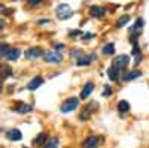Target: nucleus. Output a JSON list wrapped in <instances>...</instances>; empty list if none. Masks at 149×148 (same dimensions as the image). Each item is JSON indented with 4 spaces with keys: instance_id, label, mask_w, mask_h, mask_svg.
Masks as SVG:
<instances>
[{
    "instance_id": "nucleus-1",
    "label": "nucleus",
    "mask_w": 149,
    "mask_h": 148,
    "mask_svg": "<svg viewBox=\"0 0 149 148\" xmlns=\"http://www.w3.org/2000/svg\"><path fill=\"white\" fill-rule=\"evenodd\" d=\"M78 106H79V99L78 97H69L63 102V105L60 106V111H61V114H70Z\"/></svg>"
},
{
    "instance_id": "nucleus-2",
    "label": "nucleus",
    "mask_w": 149,
    "mask_h": 148,
    "mask_svg": "<svg viewBox=\"0 0 149 148\" xmlns=\"http://www.w3.org/2000/svg\"><path fill=\"white\" fill-rule=\"evenodd\" d=\"M55 14H57V17H58L60 20H69V18L73 17V9H72L67 3H61V5L57 6Z\"/></svg>"
},
{
    "instance_id": "nucleus-3",
    "label": "nucleus",
    "mask_w": 149,
    "mask_h": 148,
    "mask_svg": "<svg viewBox=\"0 0 149 148\" xmlns=\"http://www.w3.org/2000/svg\"><path fill=\"white\" fill-rule=\"evenodd\" d=\"M63 54L57 53L55 49H51V51H45L43 53V60L46 61V63H51V65H58L63 61Z\"/></svg>"
},
{
    "instance_id": "nucleus-4",
    "label": "nucleus",
    "mask_w": 149,
    "mask_h": 148,
    "mask_svg": "<svg viewBox=\"0 0 149 148\" xmlns=\"http://www.w3.org/2000/svg\"><path fill=\"white\" fill-rule=\"evenodd\" d=\"M128 65H130V57L125 55V54H119V55H116V57L113 58V61H112V66L116 67L119 72H121V70H125Z\"/></svg>"
},
{
    "instance_id": "nucleus-5",
    "label": "nucleus",
    "mask_w": 149,
    "mask_h": 148,
    "mask_svg": "<svg viewBox=\"0 0 149 148\" xmlns=\"http://www.w3.org/2000/svg\"><path fill=\"white\" fill-rule=\"evenodd\" d=\"M103 142V138L102 136H97V135H91L88 136L84 142H82V148H98Z\"/></svg>"
},
{
    "instance_id": "nucleus-6",
    "label": "nucleus",
    "mask_w": 149,
    "mask_h": 148,
    "mask_svg": "<svg viewBox=\"0 0 149 148\" xmlns=\"http://www.w3.org/2000/svg\"><path fill=\"white\" fill-rule=\"evenodd\" d=\"M43 49L40 46H31L29 49H26V53H24V55H26V58L29 60H36V58H40L43 57Z\"/></svg>"
},
{
    "instance_id": "nucleus-7",
    "label": "nucleus",
    "mask_w": 149,
    "mask_h": 148,
    "mask_svg": "<svg viewBox=\"0 0 149 148\" xmlns=\"http://www.w3.org/2000/svg\"><path fill=\"white\" fill-rule=\"evenodd\" d=\"M97 58V55L94 54V53H91L90 55L88 54H84V55H81L78 60H76V66L78 67H84V66H90L93 61Z\"/></svg>"
},
{
    "instance_id": "nucleus-8",
    "label": "nucleus",
    "mask_w": 149,
    "mask_h": 148,
    "mask_svg": "<svg viewBox=\"0 0 149 148\" xmlns=\"http://www.w3.org/2000/svg\"><path fill=\"white\" fill-rule=\"evenodd\" d=\"M140 76H142V70H139V69L130 70V72H125V70H124L119 79H122L124 82H130V81H134V79H137V78H140Z\"/></svg>"
},
{
    "instance_id": "nucleus-9",
    "label": "nucleus",
    "mask_w": 149,
    "mask_h": 148,
    "mask_svg": "<svg viewBox=\"0 0 149 148\" xmlns=\"http://www.w3.org/2000/svg\"><path fill=\"white\" fill-rule=\"evenodd\" d=\"M5 136H6V139L10 141V142H19V141L22 139V133H21V130H18V129H9V130H6Z\"/></svg>"
},
{
    "instance_id": "nucleus-10",
    "label": "nucleus",
    "mask_w": 149,
    "mask_h": 148,
    "mask_svg": "<svg viewBox=\"0 0 149 148\" xmlns=\"http://www.w3.org/2000/svg\"><path fill=\"white\" fill-rule=\"evenodd\" d=\"M104 15H106V9L103 6H98V5L90 6V17H93V18H103Z\"/></svg>"
},
{
    "instance_id": "nucleus-11",
    "label": "nucleus",
    "mask_w": 149,
    "mask_h": 148,
    "mask_svg": "<svg viewBox=\"0 0 149 148\" xmlns=\"http://www.w3.org/2000/svg\"><path fill=\"white\" fill-rule=\"evenodd\" d=\"M93 91H94V82L93 81H88V82L84 85V88L81 91V99H82V100H86V99L93 94Z\"/></svg>"
},
{
    "instance_id": "nucleus-12",
    "label": "nucleus",
    "mask_w": 149,
    "mask_h": 148,
    "mask_svg": "<svg viewBox=\"0 0 149 148\" xmlns=\"http://www.w3.org/2000/svg\"><path fill=\"white\" fill-rule=\"evenodd\" d=\"M42 84H43V78H42V76H34L31 81H29V82H27L26 88H27V90H30V91H34V90L39 88Z\"/></svg>"
},
{
    "instance_id": "nucleus-13",
    "label": "nucleus",
    "mask_w": 149,
    "mask_h": 148,
    "mask_svg": "<svg viewBox=\"0 0 149 148\" xmlns=\"http://www.w3.org/2000/svg\"><path fill=\"white\" fill-rule=\"evenodd\" d=\"M131 55L134 57V65H139L142 58H143V54H142V49L139 46V42H136L133 45V49H131Z\"/></svg>"
},
{
    "instance_id": "nucleus-14",
    "label": "nucleus",
    "mask_w": 149,
    "mask_h": 148,
    "mask_svg": "<svg viewBox=\"0 0 149 148\" xmlns=\"http://www.w3.org/2000/svg\"><path fill=\"white\" fill-rule=\"evenodd\" d=\"M14 72H12V67L9 65H0V79H8L12 78Z\"/></svg>"
},
{
    "instance_id": "nucleus-15",
    "label": "nucleus",
    "mask_w": 149,
    "mask_h": 148,
    "mask_svg": "<svg viewBox=\"0 0 149 148\" xmlns=\"http://www.w3.org/2000/svg\"><path fill=\"white\" fill-rule=\"evenodd\" d=\"M19 55H21V49L19 48H9L6 55H5V58L9 60V61H15V60H18Z\"/></svg>"
},
{
    "instance_id": "nucleus-16",
    "label": "nucleus",
    "mask_w": 149,
    "mask_h": 148,
    "mask_svg": "<svg viewBox=\"0 0 149 148\" xmlns=\"http://www.w3.org/2000/svg\"><path fill=\"white\" fill-rule=\"evenodd\" d=\"M107 78H109L112 82H116V81H119V78H121V72H119L116 67L110 66V67H107Z\"/></svg>"
},
{
    "instance_id": "nucleus-17",
    "label": "nucleus",
    "mask_w": 149,
    "mask_h": 148,
    "mask_svg": "<svg viewBox=\"0 0 149 148\" xmlns=\"http://www.w3.org/2000/svg\"><path fill=\"white\" fill-rule=\"evenodd\" d=\"M94 106H98V103H93V105H90V106H86V108H84L82 109V112L79 114V120L81 121H85V120H88L90 117H91V112H93V108Z\"/></svg>"
},
{
    "instance_id": "nucleus-18",
    "label": "nucleus",
    "mask_w": 149,
    "mask_h": 148,
    "mask_svg": "<svg viewBox=\"0 0 149 148\" xmlns=\"http://www.w3.org/2000/svg\"><path fill=\"white\" fill-rule=\"evenodd\" d=\"M14 111L17 114H29L30 111H31V105H29V103H22V102H19L15 108H14Z\"/></svg>"
},
{
    "instance_id": "nucleus-19",
    "label": "nucleus",
    "mask_w": 149,
    "mask_h": 148,
    "mask_svg": "<svg viewBox=\"0 0 149 148\" xmlns=\"http://www.w3.org/2000/svg\"><path fill=\"white\" fill-rule=\"evenodd\" d=\"M46 141H48L46 133H39V135H37V136L33 139V145H34V147H43Z\"/></svg>"
},
{
    "instance_id": "nucleus-20",
    "label": "nucleus",
    "mask_w": 149,
    "mask_h": 148,
    "mask_svg": "<svg viewBox=\"0 0 149 148\" xmlns=\"http://www.w3.org/2000/svg\"><path fill=\"white\" fill-rule=\"evenodd\" d=\"M118 112H121V115H125L127 112H130V103L127 100H119L118 102Z\"/></svg>"
},
{
    "instance_id": "nucleus-21",
    "label": "nucleus",
    "mask_w": 149,
    "mask_h": 148,
    "mask_svg": "<svg viewBox=\"0 0 149 148\" xmlns=\"http://www.w3.org/2000/svg\"><path fill=\"white\" fill-rule=\"evenodd\" d=\"M102 54L103 55H113L115 54V45L113 43H106L102 48Z\"/></svg>"
},
{
    "instance_id": "nucleus-22",
    "label": "nucleus",
    "mask_w": 149,
    "mask_h": 148,
    "mask_svg": "<svg viewBox=\"0 0 149 148\" xmlns=\"http://www.w3.org/2000/svg\"><path fill=\"white\" fill-rule=\"evenodd\" d=\"M130 21V17L128 15H122V17H119L118 18V21H116V27L118 29H121L122 26H125V24Z\"/></svg>"
},
{
    "instance_id": "nucleus-23",
    "label": "nucleus",
    "mask_w": 149,
    "mask_h": 148,
    "mask_svg": "<svg viewBox=\"0 0 149 148\" xmlns=\"http://www.w3.org/2000/svg\"><path fill=\"white\" fill-rule=\"evenodd\" d=\"M45 148H58V138L52 136L51 139L48 141V144L45 145Z\"/></svg>"
},
{
    "instance_id": "nucleus-24",
    "label": "nucleus",
    "mask_w": 149,
    "mask_h": 148,
    "mask_svg": "<svg viewBox=\"0 0 149 148\" xmlns=\"http://www.w3.org/2000/svg\"><path fill=\"white\" fill-rule=\"evenodd\" d=\"M8 49H9V45L8 43H3V42H0V58H3L8 53Z\"/></svg>"
},
{
    "instance_id": "nucleus-25",
    "label": "nucleus",
    "mask_w": 149,
    "mask_h": 148,
    "mask_svg": "<svg viewBox=\"0 0 149 148\" xmlns=\"http://www.w3.org/2000/svg\"><path fill=\"white\" fill-rule=\"evenodd\" d=\"M84 54H85V53L82 51L81 48H76V49H72V53H70V55H72L73 58H76V60H78V58H79L81 55H84Z\"/></svg>"
},
{
    "instance_id": "nucleus-26",
    "label": "nucleus",
    "mask_w": 149,
    "mask_h": 148,
    "mask_svg": "<svg viewBox=\"0 0 149 148\" xmlns=\"http://www.w3.org/2000/svg\"><path fill=\"white\" fill-rule=\"evenodd\" d=\"M112 93H113V91H112V88L109 87V85H104V87H103V91H102V94H103L104 97H107V96H112Z\"/></svg>"
},
{
    "instance_id": "nucleus-27",
    "label": "nucleus",
    "mask_w": 149,
    "mask_h": 148,
    "mask_svg": "<svg viewBox=\"0 0 149 148\" xmlns=\"http://www.w3.org/2000/svg\"><path fill=\"white\" fill-rule=\"evenodd\" d=\"M54 48H55V51H57V53H60V54H61V53H63L64 49H66V45H64V43H55V45H54Z\"/></svg>"
},
{
    "instance_id": "nucleus-28",
    "label": "nucleus",
    "mask_w": 149,
    "mask_h": 148,
    "mask_svg": "<svg viewBox=\"0 0 149 148\" xmlns=\"http://www.w3.org/2000/svg\"><path fill=\"white\" fill-rule=\"evenodd\" d=\"M43 2V0H27V5L30 6V8H34V6H37V5H40Z\"/></svg>"
},
{
    "instance_id": "nucleus-29",
    "label": "nucleus",
    "mask_w": 149,
    "mask_h": 148,
    "mask_svg": "<svg viewBox=\"0 0 149 148\" xmlns=\"http://www.w3.org/2000/svg\"><path fill=\"white\" fill-rule=\"evenodd\" d=\"M94 38V34L93 33H85V34H82V41H88V39H93Z\"/></svg>"
},
{
    "instance_id": "nucleus-30",
    "label": "nucleus",
    "mask_w": 149,
    "mask_h": 148,
    "mask_svg": "<svg viewBox=\"0 0 149 148\" xmlns=\"http://www.w3.org/2000/svg\"><path fill=\"white\" fill-rule=\"evenodd\" d=\"M81 34H82L81 30H74V32H70V33H69L70 38H74V36H81Z\"/></svg>"
},
{
    "instance_id": "nucleus-31",
    "label": "nucleus",
    "mask_w": 149,
    "mask_h": 148,
    "mask_svg": "<svg viewBox=\"0 0 149 148\" xmlns=\"http://www.w3.org/2000/svg\"><path fill=\"white\" fill-rule=\"evenodd\" d=\"M5 27H6V22H5V20H3V18H0V32L5 30Z\"/></svg>"
},
{
    "instance_id": "nucleus-32",
    "label": "nucleus",
    "mask_w": 149,
    "mask_h": 148,
    "mask_svg": "<svg viewBox=\"0 0 149 148\" xmlns=\"http://www.w3.org/2000/svg\"><path fill=\"white\" fill-rule=\"evenodd\" d=\"M2 90H3V84H2V79H0V93H2Z\"/></svg>"
},
{
    "instance_id": "nucleus-33",
    "label": "nucleus",
    "mask_w": 149,
    "mask_h": 148,
    "mask_svg": "<svg viewBox=\"0 0 149 148\" xmlns=\"http://www.w3.org/2000/svg\"><path fill=\"white\" fill-rule=\"evenodd\" d=\"M22 148H29V147H22Z\"/></svg>"
},
{
    "instance_id": "nucleus-34",
    "label": "nucleus",
    "mask_w": 149,
    "mask_h": 148,
    "mask_svg": "<svg viewBox=\"0 0 149 148\" xmlns=\"http://www.w3.org/2000/svg\"><path fill=\"white\" fill-rule=\"evenodd\" d=\"M12 2H17V0H12Z\"/></svg>"
}]
</instances>
